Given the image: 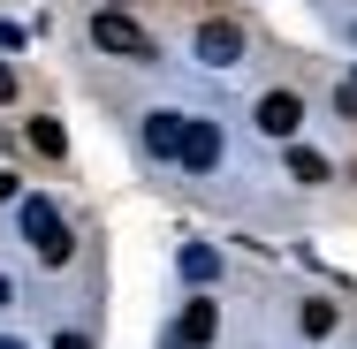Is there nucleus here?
<instances>
[{
	"mask_svg": "<svg viewBox=\"0 0 357 349\" xmlns=\"http://www.w3.org/2000/svg\"><path fill=\"white\" fill-rule=\"evenodd\" d=\"M91 46L114 54V61H152V31H144L137 15H122V8H99L91 15Z\"/></svg>",
	"mask_w": 357,
	"mask_h": 349,
	"instance_id": "f257e3e1",
	"label": "nucleus"
},
{
	"mask_svg": "<svg viewBox=\"0 0 357 349\" xmlns=\"http://www.w3.org/2000/svg\"><path fill=\"white\" fill-rule=\"evenodd\" d=\"M23 235H31V251L46 258V266H69L76 243H69V220L46 205V198H23Z\"/></svg>",
	"mask_w": 357,
	"mask_h": 349,
	"instance_id": "f03ea898",
	"label": "nucleus"
},
{
	"mask_svg": "<svg viewBox=\"0 0 357 349\" xmlns=\"http://www.w3.org/2000/svg\"><path fill=\"white\" fill-rule=\"evenodd\" d=\"M259 130L282 137V144H296V130H304V99H296V91H266V99H259Z\"/></svg>",
	"mask_w": 357,
	"mask_h": 349,
	"instance_id": "7ed1b4c3",
	"label": "nucleus"
},
{
	"mask_svg": "<svg viewBox=\"0 0 357 349\" xmlns=\"http://www.w3.org/2000/svg\"><path fill=\"white\" fill-rule=\"evenodd\" d=\"M175 160H183L190 175H213V167H220V130H213V122H183V144H175Z\"/></svg>",
	"mask_w": 357,
	"mask_h": 349,
	"instance_id": "20e7f679",
	"label": "nucleus"
},
{
	"mask_svg": "<svg viewBox=\"0 0 357 349\" xmlns=\"http://www.w3.org/2000/svg\"><path fill=\"white\" fill-rule=\"evenodd\" d=\"M198 61H206V69H236V61H243V38H236V23H198Z\"/></svg>",
	"mask_w": 357,
	"mask_h": 349,
	"instance_id": "39448f33",
	"label": "nucleus"
},
{
	"mask_svg": "<svg viewBox=\"0 0 357 349\" xmlns=\"http://www.w3.org/2000/svg\"><path fill=\"white\" fill-rule=\"evenodd\" d=\"M213 327H220L213 296H190V304H183V327H175V342H183V349H198V342H213Z\"/></svg>",
	"mask_w": 357,
	"mask_h": 349,
	"instance_id": "423d86ee",
	"label": "nucleus"
},
{
	"mask_svg": "<svg viewBox=\"0 0 357 349\" xmlns=\"http://www.w3.org/2000/svg\"><path fill=\"white\" fill-rule=\"evenodd\" d=\"M175 144H183V114H144V152L152 160H175Z\"/></svg>",
	"mask_w": 357,
	"mask_h": 349,
	"instance_id": "0eeeda50",
	"label": "nucleus"
},
{
	"mask_svg": "<svg viewBox=\"0 0 357 349\" xmlns=\"http://www.w3.org/2000/svg\"><path fill=\"white\" fill-rule=\"evenodd\" d=\"M289 175H296V183H327V160H319L312 144H289Z\"/></svg>",
	"mask_w": 357,
	"mask_h": 349,
	"instance_id": "6e6552de",
	"label": "nucleus"
},
{
	"mask_svg": "<svg viewBox=\"0 0 357 349\" xmlns=\"http://www.w3.org/2000/svg\"><path fill=\"white\" fill-rule=\"evenodd\" d=\"M31 144H38V152H54V160L69 152V137H61V122H31Z\"/></svg>",
	"mask_w": 357,
	"mask_h": 349,
	"instance_id": "1a4fd4ad",
	"label": "nucleus"
},
{
	"mask_svg": "<svg viewBox=\"0 0 357 349\" xmlns=\"http://www.w3.org/2000/svg\"><path fill=\"white\" fill-rule=\"evenodd\" d=\"M304 334H335V304H304Z\"/></svg>",
	"mask_w": 357,
	"mask_h": 349,
	"instance_id": "9d476101",
	"label": "nucleus"
},
{
	"mask_svg": "<svg viewBox=\"0 0 357 349\" xmlns=\"http://www.w3.org/2000/svg\"><path fill=\"white\" fill-rule=\"evenodd\" d=\"M335 107H342V114H357V76L342 84V91H335Z\"/></svg>",
	"mask_w": 357,
	"mask_h": 349,
	"instance_id": "9b49d317",
	"label": "nucleus"
},
{
	"mask_svg": "<svg viewBox=\"0 0 357 349\" xmlns=\"http://www.w3.org/2000/svg\"><path fill=\"white\" fill-rule=\"evenodd\" d=\"M0 99H15V69L8 61H0Z\"/></svg>",
	"mask_w": 357,
	"mask_h": 349,
	"instance_id": "f8f14e48",
	"label": "nucleus"
},
{
	"mask_svg": "<svg viewBox=\"0 0 357 349\" xmlns=\"http://www.w3.org/2000/svg\"><path fill=\"white\" fill-rule=\"evenodd\" d=\"M54 349H91V342H84V334H54Z\"/></svg>",
	"mask_w": 357,
	"mask_h": 349,
	"instance_id": "ddd939ff",
	"label": "nucleus"
},
{
	"mask_svg": "<svg viewBox=\"0 0 357 349\" xmlns=\"http://www.w3.org/2000/svg\"><path fill=\"white\" fill-rule=\"evenodd\" d=\"M0 304H8V274H0Z\"/></svg>",
	"mask_w": 357,
	"mask_h": 349,
	"instance_id": "4468645a",
	"label": "nucleus"
},
{
	"mask_svg": "<svg viewBox=\"0 0 357 349\" xmlns=\"http://www.w3.org/2000/svg\"><path fill=\"white\" fill-rule=\"evenodd\" d=\"M0 349H15V342H0Z\"/></svg>",
	"mask_w": 357,
	"mask_h": 349,
	"instance_id": "2eb2a0df",
	"label": "nucleus"
},
{
	"mask_svg": "<svg viewBox=\"0 0 357 349\" xmlns=\"http://www.w3.org/2000/svg\"><path fill=\"white\" fill-rule=\"evenodd\" d=\"M114 8H122V0H114Z\"/></svg>",
	"mask_w": 357,
	"mask_h": 349,
	"instance_id": "dca6fc26",
	"label": "nucleus"
}]
</instances>
